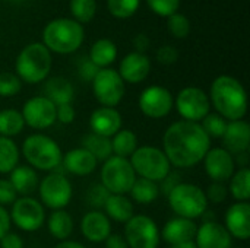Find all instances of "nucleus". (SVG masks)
<instances>
[{"instance_id": "f257e3e1", "label": "nucleus", "mask_w": 250, "mask_h": 248, "mask_svg": "<svg viewBox=\"0 0 250 248\" xmlns=\"http://www.w3.org/2000/svg\"><path fill=\"white\" fill-rule=\"evenodd\" d=\"M211 149V139L199 123L176 121L163 134V152L170 165L176 168H192L204 161Z\"/></svg>"}, {"instance_id": "f03ea898", "label": "nucleus", "mask_w": 250, "mask_h": 248, "mask_svg": "<svg viewBox=\"0 0 250 248\" xmlns=\"http://www.w3.org/2000/svg\"><path fill=\"white\" fill-rule=\"evenodd\" d=\"M209 102L217 114L227 121L243 120L248 113V95L243 85L233 76H218L209 91Z\"/></svg>"}, {"instance_id": "7ed1b4c3", "label": "nucleus", "mask_w": 250, "mask_h": 248, "mask_svg": "<svg viewBox=\"0 0 250 248\" xmlns=\"http://www.w3.org/2000/svg\"><path fill=\"white\" fill-rule=\"evenodd\" d=\"M22 155L29 167L40 171H54L62 165L63 153L59 143L45 134H31L22 143Z\"/></svg>"}, {"instance_id": "20e7f679", "label": "nucleus", "mask_w": 250, "mask_h": 248, "mask_svg": "<svg viewBox=\"0 0 250 248\" xmlns=\"http://www.w3.org/2000/svg\"><path fill=\"white\" fill-rule=\"evenodd\" d=\"M50 50L40 42L26 45L16 58V76L26 83H40L51 70Z\"/></svg>"}, {"instance_id": "39448f33", "label": "nucleus", "mask_w": 250, "mask_h": 248, "mask_svg": "<svg viewBox=\"0 0 250 248\" xmlns=\"http://www.w3.org/2000/svg\"><path fill=\"white\" fill-rule=\"evenodd\" d=\"M44 45L59 54H69L76 51L83 41V28L72 19H54L44 32Z\"/></svg>"}, {"instance_id": "423d86ee", "label": "nucleus", "mask_w": 250, "mask_h": 248, "mask_svg": "<svg viewBox=\"0 0 250 248\" xmlns=\"http://www.w3.org/2000/svg\"><path fill=\"white\" fill-rule=\"evenodd\" d=\"M171 210L185 219H196L205 215L208 208V200L205 191L190 183H180L167 196Z\"/></svg>"}, {"instance_id": "0eeeda50", "label": "nucleus", "mask_w": 250, "mask_h": 248, "mask_svg": "<svg viewBox=\"0 0 250 248\" xmlns=\"http://www.w3.org/2000/svg\"><path fill=\"white\" fill-rule=\"evenodd\" d=\"M130 165L139 178L160 183L170 171L171 165L163 152L155 146H141L130 156Z\"/></svg>"}, {"instance_id": "6e6552de", "label": "nucleus", "mask_w": 250, "mask_h": 248, "mask_svg": "<svg viewBox=\"0 0 250 248\" xmlns=\"http://www.w3.org/2000/svg\"><path fill=\"white\" fill-rule=\"evenodd\" d=\"M136 174L126 158L110 156L101 168V184L110 194H126L136 181Z\"/></svg>"}, {"instance_id": "1a4fd4ad", "label": "nucleus", "mask_w": 250, "mask_h": 248, "mask_svg": "<svg viewBox=\"0 0 250 248\" xmlns=\"http://www.w3.org/2000/svg\"><path fill=\"white\" fill-rule=\"evenodd\" d=\"M38 187H40V199L42 202L41 205L47 206L48 209L53 210L64 209L72 200V194H73L72 183L69 181L67 177H64L60 172L51 171L40 181Z\"/></svg>"}, {"instance_id": "9d476101", "label": "nucleus", "mask_w": 250, "mask_h": 248, "mask_svg": "<svg viewBox=\"0 0 250 248\" xmlns=\"http://www.w3.org/2000/svg\"><path fill=\"white\" fill-rule=\"evenodd\" d=\"M125 240L129 248H158L160 229L146 215H133L125 224Z\"/></svg>"}, {"instance_id": "9b49d317", "label": "nucleus", "mask_w": 250, "mask_h": 248, "mask_svg": "<svg viewBox=\"0 0 250 248\" xmlns=\"http://www.w3.org/2000/svg\"><path fill=\"white\" fill-rule=\"evenodd\" d=\"M92 92L103 107L116 108L125 96V82L119 72L113 69H100L92 79Z\"/></svg>"}, {"instance_id": "f8f14e48", "label": "nucleus", "mask_w": 250, "mask_h": 248, "mask_svg": "<svg viewBox=\"0 0 250 248\" xmlns=\"http://www.w3.org/2000/svg\"><path fill=\"white\" fill-rule=\"evenodd\" d=\"M9 216L10 222L25 232H35L45 222L44 206L29 196H22L21 199H16L12 203Z\"/></svg>"}, {"instance_id": "ddd939ff", "label": "nucleus", "mask_w": 250, "mask_h": 248, "mask_svg": "<svg viewBox=\"0 0 250 248\" xmlns=\"http://www.w3.org/2000/svg\"><path fill=\"white\" fill-rule=\"evenodd\" d=\"M174 107L185 121L201 123L209 113L211 102L205 91L196 86H188L177 94Z\"/></svg>"}, {"instance_id": "4468645a", "label": "nucleus", "mask_w": 250, "mask_h": 248, "mask_svg": "<svg viewBox=\"0 0 250 248\" xmlns=\"http://www.w3.org/2000/svg\"><path fill=\"white\" fill-rule=\"evenodd\" d=\"M138 105L144 115L158 120L167 117L171 113L174 107V99L167 88L152 85L141 92Z\"/></svg>"}, {"instance_id": "2eb2a0df", "label": "nucleus", "mask_w": 250, "mask_h": 248, "mask_svg": "<svg viewBox=\"0 0 250 248\" xmlns=\"http://www.w3.org/2000/svg\"><path fill=\"white\" fill-rule=\"evenodd\" d=\"M25 124L35 130H44L56 123V105L45 96L29 98L21 111Z\"/></svg>"}, {"instance_id": "dca6fc26", "label": "nucleus", "mask_w": 250, "mask_h": 248, "mask_svg": "<svg viewBox=\"0 0 250 248\" xmlns=\"http://www.w3.org/2000/svg\"><path fill=\"white\" fill-rule=\"evenodd\" d=\"M204 167L212 183H227L236 171V161L224 148H212L204 158Z\"/></svg>"}, {"instance_id": "f3484780", "label": "nucleus", "mask_w": 250, "mask_h": 248, "mask_svg": "<svg viewBox=\"0 0 250 248\" xmlns=\"http://www.w3.org/2000/svg\"><path fill=\"white\" fill-rule=\"evenodd\" d=\"M195 246L198 248H231L233 238L226 229L223 224L217 221H205L201 227H198L195 240Z\"/></svg>"}, {"instance_id": "a211bd4d", "label": "nucleus", "mask_w": 250, "mask_h": 248, "mask_svg": "<svg viewBox=\"0 0 250 248\" xmlns=\"http://www.w3.org/2000/svg\"><path fill=\"white\" fill-rule=\"evenodd\" d=\"M226 229L231 238L248 241L250 238V205L248 202L233 203L224 216Z\"/></svg>"}, {"instance_id": "6ab92c4d", "label": "nucleus", "mask_w": 250, "mask_h": 248, "mask_svg": "<svg viewBox=\"0 0 250 248\" xmlns=\"http://www.w3.org/2000/svg\"><path fill=\"white\" fill-rule=\"evenodd\" d=\"M223 148L231 155L246 153L250 146V126L245 120L229 121L223 134Z\"/></svg>"}, {"instance_id": "aec40b11", "label": "nucleus", "mask_w": 250, "mask_h": 248, "mask_svg": "<svg viewBox=\"0 0 250 248\" xmlns=\"http://www.w3.org/2000/svg\"><path fill=\"white\" fill-rule=\"evenodd\" d=\"M122 114L116 108L110 107H100L92 111L89 117V127L92 133L104 136V137H113L119 130H122Z\"/></svg>"}, {"instance_id": "412c9836", "label": "nucleus", "mask_w": 250, "mask_h": 248, "mask_svg": "<svg viewBox=\"0 0 250 248\" xmlns=\"http://www.w3.org/2000/svg\"><path fill=\"white\" fill-rule=\"evenodd\" d=\"M81 232L89 243H104L111 234L110 219L104 212L92 210L83 215L81 221Z\"/></svg>"}, {"instance_id": "4be33fe9", "label": "nucleus", "mask_w": 250, "mask_h": 248, "mask_svg": "<svg viewBox=\"0 0 250 248\" xmlns=\"http://www.w3.org/2000/svg\"><path fill=\"white\" fill-rule=\"evenodd\" d=\"M151 70V61L144 53H129L120 63L119 75L123 82L141 83L144 82Z\"/></svg>"}, {"instance_id": "5701e85b", "label": "nucleus", "mask_w": 250, "mask_h": 248, "mask_svg": "<svg viewBox=\"0 0 250 248\" xmlns=\"http://www.w3.org/2000/svg\"><path fill=\"white\" fill-rule=\"evenodd\" d=\"M198 231V225L190 221V219H185V218H173L170 219L163 231L160 232V237L170 246H176V244H183V243H192L195 240Z\"/></svg>"}, {"instance_id": "b1692460", "label": "nucleus", "mask_w": 250, "mask_h": 248, "mask_svg": "<svg viewBox=\"0 0 250 248\" xmlns=\"http://www.w3.org/2000/svg\"><path fill=\"white\" fill-rule=\"evenodd\" d=\"M62 164L64 170L73 175L85 177L95 171L98 161L83 148H75L64 153Z\"/></svg>"}, {"instance_id": "393cba45", "label": "nucleus", "mask_w": 250, "mask_h": 248, "mask_svg": "<svg viewBox=\"0 0 250 248\" xmlns=\"http://www.w3.org/2000/svg\"><path fill=\"white\" fill-rule=\"evenodd\" d=\"M44 92H45L44 96L48 98L56 107L64 105V104H72V101L75 98L73 85L67 79L60 77V76L48 79L44 86Z\"/></svg>"}, {"instance_id": "a878e982", "label": "nucleus", "mask_w": 250, "mask_h": 248, "mask_svg": "<svg viewBox=\"0 0 250 248\" xmlns=\"http://www.w3.org/2000/svg\"><path fill=\"white\" fill-rule=\"evenodd\" d=\"M9 181L13 186L16 194H22V196H28L34 193L40 184L35 170L31 168L29 165H18L10 172Z\"/></svg>"}, {"instance_id": "bb28decb", "label": "nucleus", "mask_w": 250, "mask_h": 248, "mask_svg": "<svg viewBox=\"0 0 250 248\" xmlns=\"http://www.w3.org/2000/svg\"><path fill=\"white\" fill-rule=\"evenodd\" d=\"M103 209L108 219L120 224H126L133 216V203L123 194H110Z\"/></svg>"}, {"instance_id": "cd10ccee", "label": "nucleus", "mask_w": 250, "mask_h": 248, "mask_svg": "<svg viewBox=\"0 0 250 248\" xmlns=\"http://www.w3.org/2000/svg\"><path fill=\"white\" fill-rule=\"evenodd\" d=\"M47 228L56 240L64 241L73 232V228H75L73 218L64 209L54 210V212H51V215L47 219Z\"/></svg>"}, {"instance_id": "c85d7f7f", "label": "nucleus", "mask_w": 250, "mask_h": 248, "mask_svg": "<svg viewBox=\"0 0 250 248\" xmlns=\"http://www.w3.org/2000/svg\"><path fill=\"white\" fill-rule=\"evenodd\" d=\"M117 57V47L111 39L101 38L94 42L89 51V60L98 67V69H105L110 66Z\"/></svg>"}, {"instance_id": "c756f323", "label": "nucleus", "mask_w": 250, "mask_h": 248, "mask_svg": "<svg viewBox=\"0 0 250 248\" xmlns=\"http://www.w3.org/2000/svg\"><path fill=\"white\" fill-rule=\"evenodd\" d=\"M81 148L86 149L97 161H107L110 156H113L111 139L95 134V133H89L83 136Z\"/></svg>"}, {"instance_id": "7c9ffc66", "label": "nucleus", "mask_w": 250, "mask_h": 248, "mask_svg": "<svg viewBox=\"0 0 250 248\" xmlns=\"http://www.w3.org/2000/svg\"><path fill=\"white\" fill-rule=\"evenodd\" d=\"M229 193L237 202H248L250 199V170L248 167H242L239 171H234L231 178L229 180Z\"/></svg>"}, {"instance_id": "2f4dec72", "label": "nucleus", "mask_w": 250, "mask_h": 248, "mask_svg": "<svg viewBox=\"0 0 250 248\" xmlns=\"http://www.w3.org/2000/svg\"><path fill=\"white\" fill-rule=\"evenodd\" d=\"M113 155L120 158H130L132 153L138 149V137L130 130H119L111 139Z\"/></svg>"}, {"instance_id": "473e14b6", "label": "nucleus", "mask_w": 250, "mask_h": 248, "mask_svg": "<svg viewBox=\"0 0 250 248\" xmlns=\"http://www.w3.org/2000/svg\"><path fill=\"white\" fill-rule=\"evenodd\" d=\"M19 162V148L10 137L0 136V174H10Z\"/></svg>"}, {"instance_id": "72a5a7b5", "label": "nucleus", "mask_w": 250, "mask_h": 248, "mask_svg": "<svg viewBox=\"0 0 250 248\" xmlns=\"http://www.w3.org/2000/svg\"><path fill=\"white\" fill-rule=\"evenodd\" d=\"M129 193L136 203L151 205L158 197L160 190H158L157 183H154L151 180H145V178H136V181L133 183Z\"/></svg>"}, {"instance_id": "f704fd0d", "label": "nucleus", "mask_w": 250, "mask_h": 248, "mask_svg": "<svg viewBox=\"0 0 250 248\" xmlns=\"http://www.w3.org/2000/svg\"><path fill=\"white\" fill-rule=\"evenodd\" d=\"M25 127L23 117L21 111L7 108L0 111V136L10 137L19 134Z\"/></svg>"}, {"instance_id": "c9c22d12", "label": "nucleus", "mask_w": 250, "mask_h": 248, "mask_svg": "<svg viewBox=\"0 0 250 248\" xmlns=\"http://www.w3.org/2000/svg\"><path fill=\"white\" fill-rule=\"evenodd\" d=\"M227 120L223 118L220 114L217 113H208L204 120L199 123L201 127L204 129V132L208 134V137H223L224 132H226V127H227Z\"/></svg>"}, {"instance_id": "e433bc0d", "label": "nucleus", "mask_w": 250, "mask_h": 248, "mask_svg": "<svg viewBox=\"0 0 250 248\" xmlns=\"http://www.w3.org/2000/svg\"><path fill=\"white\" fill-rule=\"evenodd\" d=\"M70 12L76 22H89L97 12L95 0H70Z\"/></svg>"}, {"instance_id": "4c0bfd02", "label": "nucleus", "mask_w": 250, "mask_h": 248, "mask_svg": "<svg viewBox=\"0 0 250 248\" xmlns=\"http://www.w3.org/2000/svg\"><path fill=\"white\" fill-rule=\"evenodd\" d=\"M139 3L141 0H107V6L111 15L122 19L132 16L138 10Z\"/></svg>"}, {"instance_id": "58836bf2", "label": "nucleus", "mask_w": 250, "mask_h": 248, "mask_svg": "<svg viewBox=\"0 0 250 248\" xmlns=\"http://www.w3.org/2000/svg\"><path fill=\"white\" fill-rule=\"evenodd\" d=\"M22 88L21 79L10 72H1L0 73V96L10 98L16 95Z\"/></svg>"}, {"instance_id": "ea45409f", "label": "nucleus", "mask_w": 250, "mask_h": 248, "mask_svg": "<svg viewBox=\"0 0 250 248\" xmlns=\"http://www.w3.org/2000/svg\"><path fill=\"white\" fill-rule=\"evenodd\" d=\"M167 26L176 38H185L190 32V22L182 13H173L171 16H168Z\"/></svg>"}, {"instance_id": "a19ab883", "label": "nucleus", "mask_w": 250, "mask_h": 248, "mask_svg": "<svg viewBox=\"0 0 250 248\" xmlns=\"http://www.w3.org/2000/svg\"><path fill=\"white\" fill-rule=\"evenodd\" d=\"M152 12L160 16H171L177 12L180 0H146Z\"/></svg>"}, {"instance_id": "79ce46f5", "label": "nucleus", "mask_w": 250, "mask_h": 248, "mask_svg": "<svg viewBox=\"0 0 250 248\" xmlns=\"http://www.w3.org/2000/svg\"><path fill=\"white\" fill-rule=\"evenodd\" d=\"M108 196H110V193L105 190V187L103 184H94L86 194V200L92 208H98V209L101 208L103 209Z\"/></svg>"}, {"instance_id": "37998d69", "label": "nucleus", "mask_w": 250, "mask_h": 248, "mask_svg": "<svg viewBox=\"0 0 250 248\" xmlns=\"http://www.w3.org/2000/svg\"><path fill=\"white\" fill-rule=\"evenodd\" d=\"M229 196V187L224 183H212L208 186L207 191H205V197L208 202L211 203H223Z\"/></svg>"}, {"instance_id": "c03bdc74", "label": "nucleus", "mask_w": 250, "mask_h": 248, "mask_svg": "<svg viewBox=\"0 0 250 248\" xmlns=\"http://www.w3.org/2000/svg\"><path fill=\"white\" fill-rule=\"evenodd\" d=\"M18 199V194L9 180L0 178V206L12 205Z\"/></svg>"}, {"instance_id": "a18cd8bd", "label": "nucleus", "mask_w": 250, "mask_h": 248, "mask_svg": "<svg viewBox=\"0 0 250 248\" xmlns=\"http://www.w3.org/2000/svg\"><path fill=\"white\" fill-rule=\"evenodd\" d=\"M177 58H179V51L173 45H163L157 51V60L164 66L174 64L177 61Z\"/></svg>"}, {"instance_id": "49530a36", "label": "nucleus", "mask_w": 250, "mask_h": 248, "mask_svg": "<svg viewBox=\"0 0 250 248\" xmlns=\"http://www.w3.org/2000/svg\"><path fill=\"white\" fill-rule=\"evenodd\" d=\"M161 186L158 187V190L167 197L168 194H170V191L174 189V187H177L180 183H182V177H180V174L179 172H173V171H170L161 181Z\"/></svg>"}, {"instance_id": "de8ad7c7", "label": "nucleus", "mask_w": 250, "mask_h": 248, "mask_svg": "<svg viewBox=\"0 0 250 248\" xmlns=\"http://www.w3.org/2000/svg\"><path fill=\"white\" fill-rule=\"evenodd\" d=\"M75 115H76V113H75L72 104H64V105L56 107V121H60L62 124L73 123Z\"/></svg>"}, {"instance_id": "09e8293b", "label": "nucleus", "mask_w": 250, "mask_h": 248, "mask_svg": "<svg viewBox=\"0 0 250 248\" xmlns=\"http://www.w3.org/2000/svg\"><path fill=\"white\" fill-rule=\"evenodd\" d=\"M98 70L100 69L89 58L85 60V61H82L81 66H79V75H81V77L83 80H88V82H92V79L95 77V75L98 73Z\"/></svg>"}, {"instance_id": "8fccbe9b", "label": "nucleus", "mask_w": 250, "mask_h": 248, "mask_svg": "<svg viewBox=\"0 0 250 248\" xmlns=\"http://www.w3.org/2000/svg\"><path fill=\"white\" fill-rule=\"evenodd\" d=\"M0 248H23V240L18 234L9 231L0 238Z\"/></svg>"}, {"instance_id": "3c124183", "label": "nucleus", "mask_w": 250, "mask_h": 248, "mask_svg": "<svg viewBox=\"0 0 250 248\" xmlns=\"http://www.w3.org/2000/svg\"><path fill=\"white\" fill-rule=\"evenodd\" d=\"M104 244H105V248H129L125 237L120 234H110L107 240L104 241Z\"/></svg>"}, {"instance_id": "603ef678", "label": "nucleus", "mask_w": 250, "mask_h": 248, "mask_svg": "<svg viewBox=\"0 0 250 248\" xmlns=\"http://www.w3.org/2000/svg\"><path fill=\"white\" fill-rule=\"evenodd\" d=\"M10 216H9V212L0 206V238L4 237L9 231H10Z\"/></svg>"}, {"instance_id": "864d4df0", "label": "nucleus", "mask_w": 250, "mask_h": 248, "mask_svg": "<svg viewBox=\"0 0 250 248\" xmlns=\"http://www.w3.org/2000/svg\"><path fill=\"white\" fill-rule=\"evenodd\" d=\"M133 44L136 47V53H144L149 47V38L145 34H139V35L135 37Z\"/></svg>"}, {"instance_id": "5fc2aeb1", "label": "nucleus", "mask_w": 250, "mask_h": 248, "mask_svg": "<svg viewBox=\"0 0 250 248\" xmlns=\"http://www.w3.org/2000/svg\"><path fill=\"white\" fill-rule=\"evenodd\" d=\"M54 248H86L83 244L78 243V241H70V240H64L60 241L57 246H54Z\"/></svg>"}, {"instance_id": "6e6d98bb", "label": "nucleus", "mask_w": 250, "mask_h": 248, "mask_svg": "<svg viewBox=\"0 0 250 248\" xmlns=\"http://www.w3.org/2000/svg\"><path fill=\"white\" fill-rule=\"evenodd\" d=\"M170 248H198L195 246V243H183V244H176V246H171Z\"/></svg>"}, {"instance_id": "4d7b16f0", "label": "nucleus", "mask_w": 250, "mask_h": 248, "mask_svg": "<svg viewBox=\"0 0 250 248\" xmlns=\"http://www.w3.org/2000/svg\"><path fill=\"white\" fill-rule=\"evenodd\" d=\"M13 1H22V0H13Z\"/></svg>"}, {"instance_id": "13d9d810", "label": "nucleus", "mask_w": 250, "mask_h": 248, "mask_svg": "<svg viewBox=\"0 0 250 248\" xmlns=\"http://www.w3.org/2000/svg\"><path fill=\"white\" fill-rule=\"evenodd\" d=\"M231 248H236V247H231Z\"/></svg>"}]
</instances>
